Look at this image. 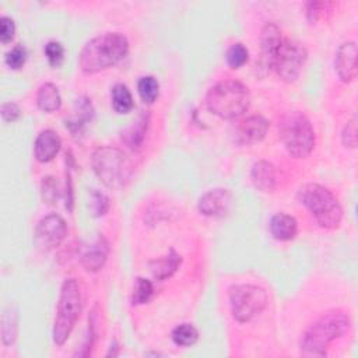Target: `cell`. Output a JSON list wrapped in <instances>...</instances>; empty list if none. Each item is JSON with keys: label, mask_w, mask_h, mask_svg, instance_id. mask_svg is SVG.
Here are the masks:
<instances>
[{"label": "cell", "mask_w": 358, "mask_h": 358, "mask_svg": "<svg viewBox=\"0 0 358 358\" xmlns=\"http://www.w3.org/2000/svg\"><path fill=\"white\" fill-rule=\"evenodd\" d=\"M129 52V41L123 34L105 32L88 41L80 52L78 64L87 74H94L117 64Z\"/></svg>", "instance_id": "cell-1"}, {"label": "cell", "mask_w": 358, "mask_h": 358, "mask_svg": "<svg viewBox=\"0 0 358 358\" xmlns=\"http://www.w3.org/2000/svg\"><path fill=\"white\" fill-rule=\"evenodd\" d=\"M351 320L341 310H331L322 315L310 324L302 336L301 351L309 357H323L327 354L330 343L348 333Z\"/></svg>", "instance_id": "cell-2"}, {"label": "cell", "mask_w": 358, "mask_h": 358, "mask_svg": "<svg viewBox=\"0 0 358 358\" xmlns=\"http://www.w3.org/2000/svg\"><path fill=\"white\" fill-rule=\"evenodd\" d=\"M250 103V94L245 84L236 80H224L213 85L206 95L207 109L221 119L242 116Z\"/></svg>", "instance_id": "cell-3"}, {"label": "cell", "mask_w": 358, "mask_h": 358, "mask_svg": "<svg viewBox=\"0 0 358 358\" xmlns=\"http://www.w3.org/2000/svg\"><path fill=\"white\" fill-rule=\"evenodd\" d=\"M298 200L303 204L316 222L326 229H336L343 220V208L337 197L319 183H305L298 190Z\"/></svg>", "instance_id": "cell-4"}, {"label": "cell", "mask_w": 358, "mask_h": 358, "mask_svg": "<svg viewBox=\"0 0 358 358\" xmlns=\"http://www.w3.org/2000/svg\"><path fill=\"white\" fill-rule=\"evenodd\" d=\"M280 138L294 158H306L315 147V130L308 116L299 110L282 115L278 126Z\"/></svg>", "instance_id": "cell-5"}, {"label": "cell", "mask_w": 358, "mask_h": 358, "mask_svg": "<svg viewBox=\"0 0 358 358\" xmlns=\"http://www.w3.org/2000/svg\"><path fill=\"white\" fill-rule=\"evenodd\" d=\"M83 309V295L80 284L76 278H67L60 288L57 302V313L53 324V341L56 345H63L70 337L78 316Z\"/></svg>", "instance_id": "cell-6"}, {"label": "cell", "mask_w": 358, "mask_h": 358, "mask_svg": "<svg viewBox=\"0 0 358 358\" xmlns=\"http://www.w3.org/2000/svg\"><path fill=\"white\" fill-rule=\"evenodd\" d=\"M92 169L99 180L110 189L124 187L133 173L126 154L110 145L99 147L92 152Z\"/></svg>", "instance_id": "cell-7"}, {"label": "cell", "mask_w": 358, "mask_h": 358, "mask_svg": "<svg viewBox=\"0 0 358 358\" xmlns=\"http://www.w3.org/2000/svg\"><path fill=\"white\" fill-rule=\"evenodd\" d=\"M231 313L241 323L250 322L267 305V292L253 284H235L228 291Z\"/></svg>", "instance_id": "cell-8"}, {"label": "cell", "mask_w": 358, "mask_h": 358, "mask_svg": "<svg viewBox=\"0 0 358 358\" xmlns=\"http://www.w3.org/2000/svg\"><path fill=\"white\" fill-rule=\"evenodd\" d=\"M306 59L308 52L303 45L295 41L282 39L273 60L271 69L275 70L282 81L294 83L299 77Z\"/></svg>", "instance_id": "cell-9"}, {"label": "cell", "mask_w": 358, "mask_h": 358, "mask_svg": "<svg viewBox=\"0 0 358 358\" xmlns=\"http://www.w3.org/2000/svg\"><path fill=\"white\" fill-rule=\"evenodd\" d=\"M67 235L66 221L59 214L45 215L36 225L35 238L43 249H53L62 243Z\"/></svg>", "instance_id": "cell-10"}, {"label": "cell", "mask_w": 358, "mask_h": 358, "mask_svg": "<svg viewBox=\"0 0 358 358\" xmlns=\"http://www.w3.org/2000/svg\"><path fill=\"white\" fill-rule=\"evenodd\" d=\"M268 120L259 115L248 116L235 126L234 138L238 144L252 145L262 141L268 130Z\"/></svg>", "instance_id": "cell-11"}, {"label": "cell", "mask_w": 358, "mask_h": 358, "mask_svg": "<svg viewBox=\"0 0 358 358\" xmlns=\"http://www.w3.org/2000/svg\"><path fill=\"white\" fill-rule=\"evenodd\" d=\"M232 203V194L228 189L217 187L206 192L197 203V208L207 217H222L228 213Z\"/></svg>", "instance_id": "cell-12"}, {"label": "cell", "mask_w": 358, "mask_h": 358, "mask_svg": "<svg viewBox=\"0 0 358 358\" xmlns=\"http://www.w3.org/2000/svg\"><path fill=\"white\" fill-rule=\"evenodd\" d=\"M357 43L352 41L344 42L337 49L334 69L343 83H351L357 77Z\"/></svg>", "instance_id": "cell-13"}, {"label": "cell", "mask_w": 358, "mask_h": 358, "mask_svg": "<svg viewBox=\"0 0 358 358\" xmlns=\"http://www.w3.org/2000/svg\"><path fill=\"white\" fill-rule=\"evenodd\" d=\"M60 145H62V140L56 131H53L50 129L42 130L38 134L35 144H34L35 158L43 164L52 161L57 155Z\"/></svg>", "instance_id": "cell-14"}, {"label": "cell", "mask_w": 358, "mask_h": 358, "mask_svg": "<svg viewBox=\"0 0 358 358\" xmlns=\"http://www.w3.org/2000/svg\"><path fill=\"white\" fill-rule=\"evenodd\" d=\"M281 42H282L281 29L274 22H266L260 35V48H262V57L267 67H271Z\"/></svg>", "instance_id": "cell-15"}, {"label": "cell", "mask_w": 358, "mask_h": 358, "mask_svg": "<svg viewBox=\"0 0 358 358\" xmlns=\"http://www.w3.org/2000/svg\"><path fill=\"white\" fill-rule=\"evenodd\" d=\"M108 253H109V243L102 235H99L98 239L84 252L81 257V264L87 271H91V273L99 271L108 259Z\"/></svg>", "instance_id": "cell-16"}, {"label": "cell", "mask_w": 358, "mask_h": 358, "mask_svg": "<svg viewBox=\"0 0 358 358\" xmlns=\"http://www.w3.org/2000/svg\"><path fill=\"white\" fill-rule=\"evenodd\" d=\"M250 179L255 187H257L259 190L273 192L277 185V175H275L274 165L264 159L255 162L250 169Z\"/></svg>", "instance_id": "cell-17"}, {"label": "cell", "mask_w": 358, "mask_h": 358, "mask_svg": "<svg viewBox=\"0 0 358 358\" xmlns=\"http://www.w3.org/2000/svg\"><path fill=\"white\" fill-rule=\"evenodd\" d=\"M270 232L277 241H291L298 232L296 220L285 213L274 214L270 220Z\"/></svg>", "instance_id": "cell-18"}, {"label": "cell", "mask_w": 358, "mask_h": 358, "mask_svg": "<svg viewBox=\"0 0 358 358\" xmlns=\"http://www.w3.org/2000/svg\"><path fill=\"white\" fill-rule=\"evenodd\" d=\"M180 262H182L180 255L176 253L173 249H169L166 256L150 262L151 274L155 280H159V281L166 280L178 270Z\"/></svg>", "instance_id": "cell-19"}, {"label": "cell", "mask_w": 358, "mask_h": 358, "mask_svg": "<svg viewBox=\"0 0 358 358\" xmlns=\"http://www.w3.org/2000/svg\"><path fill=\"white\" fill-rule=\"evenodd\" d=\"M94 116V106L91 99L83 96L76 102V116L71 120H66V127L70 129L73 134H81L85 123L91 122Z\"/></svg>", "instance_id": "cell-20"}, {"label": "cell", "mask_w": 358, "mask_h": 358, "mask_svg": "<svg viewBox=\"0 0 358 358\" xmlns=\"http://www.w3.org/2000/svg\"><path fill=\"white\" fill-rule=\"evenodd\" d=\"M36 103L43 112H55L62 105V96L57 87L52 83H45L39 87L36 94Z\"/></svg>", "instance_id": "cell-21"}, {"label": "cell", "mask_w": 358, "mask_h": 358, "mask_svg": "<svg viewBox=\"0 0 358 358\" xmlns=\"http://www.w3.org/2000/svg\"><path fill=\"white\" fill-rule=\"evenodd\" d=\"M110 96H112V106L117 113H122V115L129 113L134 108V101H133L131 92L122 83L113 85L112 91H110Z\"/></svg>", "instance_id": "cell-22"}, {"label": "cell", "mask_w": 358, "mask_h": 358, "mask_svg": "<svg viewBox=\"0 0 358 358\" xmlns=\"http://www.w3.org/2000/svg\"><path fill=\"white\" fill-rule=\"evenodd\" d=\"M147 126H148V115L143 113L133 123V126L124 133L123 138H124L126 144L130 148L138 150L143 145V141H144V137H145V131H147Z\"/></svg>", "instance_id": "cell-23"}, {"label": "cell", "mask_w": 358, "mask_h": 358, "mask_svg": "<svg viewBox=\"0 0 358 358\" xmlns=\"http://www.w3.org/2000/svg\"><path fill=\"white\" fill-rule=\"evenodd\" d=\"M171 338L179 347H192L199 340V331L193 324L182 323L172 330Z\"/></svg>", "instance_id": "cell-24"}, {"label": "cell", "mask_w": 358, "mask_h": 358, "mask_svg": "<svg viewBox=\"0 0 358 358\" xmlns=\"http://www.w3.org/2000/svg\"><path fill=\"white\" fill-rule=\"evenodd\" d=\"M18 329V315L11 306L7 308L1 316V338L6 345L14 343Z\"/></svg>", "instance_id": "cell-25"}, {"label": "cell", "mask_w": 358, "mask_h": 358, "mask_svg": "<svg viewBox=\"0 0 358 358\" xmlns=\"http://www.w3.org/2000/svg\"><path fill=\"white\" fill-rule=\"evenodd\" d=\"M137 91L143 102L152 103L157 101L159 94V84L152 76H144L137 83Z\"/></svg>", "instance_id": "cell-26"}, {"label": "cell", "mask_w": 358, "mask_h": 358, "mask_svg": "<svg viewBox=\"0 0 358 358\" xmlns=\"http://www.w3.org/2000/svg\"><path fill=\"white\" fill-rule=\"evenodd\" d=\"M154 294L152 282L147 278L138 277L134 284V289L131 294V303L133 305H143L147 303Z\"/></svg>", "instance_id": "cell-27"}, {"label": "cell", "mask_w": 358, "mask_h": 358, "mask_svg": "<svg viewBox=\"0 0 358 358\" xmlns=\"http://www.w3.org/2000/svg\"><path fill=\"white\" fill-rule=\"evenodd\" d=\"M333 11V3L329 1H309L306 4V17L310 24L323 20Z\"/></svg>", "instance_id": "cell-28"}, {"label": "cell", "mask_w": 358, "mask_h": 358, "mask_svg": "<svg viewBox=\"0 0 358 358\" xmlns=\"http://www.w3.org/2000/svg\"><path fill=\"white\" fill-rule=\"evenodd\" d=\"M41 194H42L43 203H46L49 206H55L57 203L59 196H60V190H59L57 180L53 176H45L42 179Z\"/></svg>", "instance_id": "cell-29"}, {"label": "cell", "mask_w": 358, "mask_h": 358, "mask_svg": "<svg viewBox=\"0 0 358 358\" xmlns=\"http://www.w3.org/2000/svg\"><path fill=\"white\" fill-rule=\"evenodd\" d=\"M227 63L231 69H239L249 60V52L242 43H234L227 50Z\"/></svg>", "instance_id": "cell-30"}, {"label": "cell", "mask_w": 358, "mask_h": 358, "mask_svg": "<svg viewBox=\"0 0 358 358\" xmlns=\"http://www.w3.org/2000/svg\"><path fill=\"white\" fill-rule=\"evenodd\" d=\"M45 56L52 67H59L64 60V48L57 41H50L45 46Z\"/></svg>", "instance_id": "cell-31"}, {"label": "cell", "mask_w": 358, "mask_h": 358, "mask_svg": "<svg viewBox=\"0 0 358 358\" xmlns=\"http://www.w3.org/2000/svg\"><path fill=\"white\" fill-rule=\"evenodd\" d=\"M6 64L13 69V70H18L21 69L25 62H27V49L22 45H15L13 49H10L6 53Z\"/></svg>", "instance_id": "cell-32"}, {"label": "cell", "mask_w": 358, "mask_h": 358, "mask_svg": "<svg viewBox=\"0 0 358 358\" xmlns=\"http://www.w3.org/2000/svg\"><path fill=\"white\" fill-rule=\"evenodd\" d=\"M90 206H91V211H92L94 217H102L109 210V199L102 192L92 190L91 199H90Z\"/></svg>", "instance_id": "cell-33"}, {"label": "cell", "mask_w": 358, "mask_h": 358, "mask_svg": "<svg viewBox=\"0 0 358 358\" xmlns=\"http://www.w3.org/2000/svg\"><path fill=\"white\" fill-rule=\"evenodd\" d=\"M341 141L345 147L354 148L357 145V120L351 119L341 133Z\"/></svg>", "instance_id": "cell-34"}, {"label": "cell", "mask_w": 358, "mask_h": 358, "mask_svg": "<svg viewBox=\"0 0 358 358\" xmlns=\"http://www.w3.org/2000/svg\"><path fill=\"white\" fill-rule=\"evenodd\" d=\"M15 34L14 21L10 17H1L0 20V41L3 43H8Z\"/></svg>", "instance_id": "cell-35"}, {"label": "cell", "mask_w": 358, "mask_h": 358, "mask_svg": "<svg viewBox=\"0 0 358 358\" xmlns=\"http://www.w3.org/2000/svg\"><path fill=\"white\" fill-rule=\"evenodd\" d=\"M21 116V109L15 102H4L1 105V117L4 122H15Z\"/></svg>", "instance_id": "cell-36"}, {"label": "cell", "mask_w": 358, "mask_h": 358, "mask_svg": "<svg viewBox=\"0 0 358 358\" xmlns=\"http://www.w3.org/2000/svg\"><path fill=\"white\" fill-rule=\"evenodd\" d=\"M64 199H66V208L69 211H71L73 210V182H71L70 169L66 171V193H64Z\"/></svg>", "instance_id": "cell-37"}, {"label": "cell", "mask_w": 358, "mask_h": 358, "mask_svg": "<svg viewBox=\"0 0 358 358\" xmlns=\"http://www.w3.org/2000/svg\"><path fill=\"white\" fill-rule=\"evenodd\" d=\"M117 352H119V345L116 344V341H113L112 344H110V347H109V352H108V357H116L117 355Z\"/></svg>", "instance_id": "cell-38"}]
</instances>
